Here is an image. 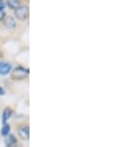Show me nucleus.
<instances>
[{"label":"nucleus","mask_w":127,"mask_h":147,"mask_svg":"<svg viewBox=\"0 0 127 147\" xmlns=\"http://www.w3.org/2000/svg\"><path fill=\"white\" fill-rule=\"evenodd\" d=\"M29 76V69L24 66H17L13 69L11 73V78L16 81H21Z\"/></svg>","instance_id":"obj_1"},{"label":"nucleus","mask_w":127,"mask_h":147,"mask_svg":"<svg viewBox=\"0 0 127 147\" xmlns=\"http://www.w3.org/2000/svg\"><path fill=\"white\" fill-rule=\"evenodd\" d=\"M15 17L17 20L21 22L26 21L30 15V8L28 5H21L20 7L15 9Z\"/></svg>","instance_id":"obj_2"},{"label":"nucleus","mask_w":127,"mask_h":147,"mask_svg":"<svg viewBox=\"0 0 127 147\" xmlns=\"http://www.w3.org/2000/svg\"><path fill=\"white\" fill-rule=\"evenodd\" d=\"M18 134H19L21 139L29 140V138H30V129H29V126L21 125L18 128Z\"/></svg>","instance_id":"obj_3"},{"label":"nucleus","mask_w":127,"mask_h":147,"mask_svg":"<svg viewBox=\"0 0 127 147\" xmlns=\"http://www.w3.org/2000/svg\"><path fill=\"white\" fill-rule=\"evenodd\" d=\"M3 23H4V26H5V28L10 29V30H12V29H15L16 27H17V23H16L15 19L12 17V16H7V17L4 18Z\"/></svg>","instance_id":"obj_4"},{"label":"nucleus","mask_w":127,"mask_h":147,"mask_svg":"<svg viewBox=\"0 0 127 147\" xmlns=\"http://www.w3.org/2000/svg\"><path fill=\"white\" fill-rule=\"evenodd\" d=\"M11 66L10 63H0V74L1 75H6L11 71Z\"/></svg>","instance_id":"obj_5"},{"label":"nucleus","mask_w":127,"mask_h":147,"mask_svg":"<svg viewBox=\"0 0 127 147\" xmlns=\"http://www.w3.org/2000/svg\"><path fill=\"white\" fill-rule=\"evenodd\" d=\"M6 4H7V6L9 8L14 9L15 10V9H17L18 7L21 6V1H20V0H7Z\"/></svg>","instance_id":"obj_6"},{"label":"nucleus","mask_w":127,"mask_h":147,"mask_svg":"<svg viewBox=\"0 0 127 147\" xmlns=\"http://www.w3.org/2000/svg\"><path fill=\"white\" fill-rule=\"evenodd\" d=\"M11 116H12V110L10 108L5 109L3 112V116H2V123H3V124L6 123V121L10 119Z\"/></svg>","instance_id":"obj_7"},{"label":"nucleus","mask_w":127,"mask_h":147,"mask_svg":"<svg viewBox=\"0 0 127 147\" xmlns=\"http://www.w3.org/2000/svg\"><path fill=\"white\" fill-rule=\"evenodd\" d=\"M16 143V138L14 135H8L7 138L5 140V145L6 147H12Z\"/></svg>","instance_id":"obj_8"},{"label":"nucleus","mask_w":127,"mask_h":147,"mask_svg":"<svg viewBox=\"0 0 127 147\" xmlns=\"http://www.w3.org/2000/svg\"><path fill=\"white\" fill-rule=\"evenodd\" d=\"M9 131H10V125L8 123H4L3 124V127L1 129V134L3 136H7L9 134Z\"/></svg>","instance_id":"obj_9"},{"label":"nucleus","mask_w":127,"mask_h":147,"mask_svg":"<svg viewBox=\"0 0 127 147\" xmlns=\"http://www.w3.org/2000/svg\"><path fill=\"white\" fill-rule=\"evenodd\" d=\"M5 17H6V16H5V12H4V11H2V10H0V22L3 21Z\"/></svg>","instance_id":"obj_10"},{"label":"nucleus","mask_w":127,"mask_h":147,"mask_svg":"<svg viewBox=\"0 0 127 147\" xmlns=\"http://www.w3.org/2000/svg\"><path fill=\"white\" fill-rule=\"evenodd\" d=\"M6 7V4L4 2H0V10L3 11V9Z\"/></svg>","instance_id":"obj_11"},{"label":"nucleus","mask_w":127,"mask_h":147,"mask_svg":"<svg viewBox=\"0 0 127 147\" xmlns=\"http://www.w3.org/2000/svg\"><path fill=\"white\" fill-rule=\"evenodd\" d=\"M0 95H5V91L2 87H0Z\"/></svg>","instance_id":"obj_12"},{"label":"nucleus","mask_w":127,"mask_h":147,"mask_svg":"<svg viewBox=\"0 0 127 147\" xmlns=\"http://www.w3.org/2000/svg\"><path fill=\"white\" fill-rule=\"evenodd\" d=\"M0 2H3V0H0Z\"/></svg>","instance_id":"obj_13"}]
</instances>
